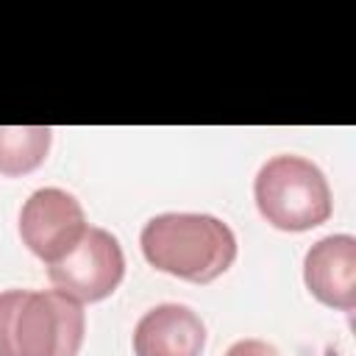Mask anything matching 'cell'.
<instances>
[{"label": "cell", "mask_w": 356, "mask_h": 356, "mask_svg": "<svg viewBox=\"0 0 356 356\" xmlns=\"http://www.w3.org/2000/svg\"><path fill=\"white\" fill-rule=\"evenodd\" d=\"M139 245L150 267L192 284H211L236 259V236L214 214H156L145 222Z\"/></svg>", "instance_id": "1"}, {"label": "cell", "mask_w": 356, "mask_h": 356, "mask_svg": "<svg viewBox=\"0 0 356 356\" xmlns=\"http://www.w3.org/2000/svg\"><path fill=\"white\" fill-rule=\"evenodd\" d=\"M83 306L58 289L0 292V356H78Z\"/></svg>", "instance_id": "2"}, {"label": "cell", "mask_w": 356, "mask_h": 356, "mask_svg": "<svg viewBox=\"0 0 356 356\" xmlns=\"http://www.w3.org/2000/svg\"><path fill=\"white\" fill-rule=\"evenodd\" d=\"M259 214L281 231H309L331 217V186L323 170L303 156L267 159L253 181Z\"/></svg>", "instance_id": "3"}, {"label": "cell", "mask_w": 356, "mask_h": 356, "mask_svg": "<svg viewBox=\"0 0 356 356\" xmlns=\"http://www.w3.org/2000/svg\"><path fill=\"white\" fill-rule=\"evenodd\" d=\"M125 275V256L114 234L106 228L89 225L83 239L75 245L70 256L47 267V278L53 289L83 303H95L108 298Z\"/></svg>", "instance_id": "4"}, {"label": "cell", "mask_w": 356, "mask_h": 356, "mask_svg": "<svg viewBox=\"0 0 356 356\" xmlns=\"http://www.w3.org/2000/svg\"><path fill=\"white\" fill-rule=\"evenodd\" d=\"M86 228L83 206L58 186L36 189L19 209V236L47 267L70 256Z\"/></svg>", "instance_id": "5"}, {"label": "cell", "mask_w": 356, "mask_h": 356, "mask_svg": "<svg viewBox=\"0 0 356 356\" xmlns=\"http://www.w3.org/2000/svg\"><path fill=\"white\" fill-rule=\"evenodd\" d=\"M303 281L309 292L339 312L356 309V239L331 234L317 239L303 259Z\"/></svg>", "instance_id": "6"}, {"label": "cell", "mask_w": 356, "mask_h": 356, "mask_svg": "<svg viewBox=\"0 0 356 356\" xmlns=\"http://www.w3.org/2000/svg\"><path fill=\"white\" fill-rule=\"evenodd\" d=\"M206 345L203 320L184 303H161L145 312L134 328L136 356H200Z\"/></svg>", "instance_id": "7"}, {"label": "cell", "mask_w": 356, "mask_h": 356, "mask_svg": "<svg viewBox=\"0 0 356 356\" xmlns=\"http://www.w3.org/2000/svg\"><path fill=\"white\" fill-rule=\"evenodd\" d=\"M47 125H0V175H25L36 170L50 150Z\"/></svg>", "instance_id": "8"}, {"label": "cell", "mask_w": 356, "mask_h": 356, "mask_svg": "<svg viewBox=\"0 0 356 356\" xmlns=\"http://www.w3.org/2000/svg\"><path fill=\"white\" fill-rule=\"evenodd\" d=\"M225 356H281V353L264 339H239L225 350Z\"/></svg>", "instance_id": "9"}]
</instances>
